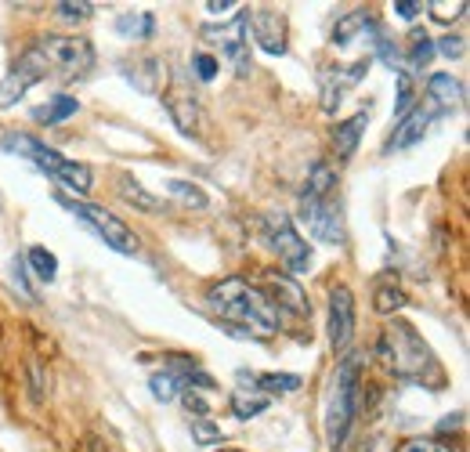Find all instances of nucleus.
I'll list each match as a JSON object with an SVG mask.
<instances>
[{
	"label": "nucleus",
	"mask_w": 470,
	"mask_h": 452,
	"mask_svg": "<svg viewBox=\"0 0 470 452\" xmlns=\"http://www.w3.org/2000/svg\"><path fill=\"white\" fill-rule=\"evenodd\" d=\"M427 12H431V19H438V22H456V19L466 15V0H456V4H449V0H431Z\"/></svg>",
	"instance_id": "nucleus-34"
},
{
	"label": "nucleus",
	"mask_w": 470,
	"mask_h": 452,
	"mask_svg": "<svg viewBox=\"0 0 470 452\" xmlns=\"http://www.w3.org/2000/svg\"><path fill=\"white\" fill-rule=\"evenodd\" d=\"M163 102H167V113H170V120L177 124L181 134H200L203 113H200V102H196L192 90L174 87V90H167V98H163Z\"/></svg>",
	"instance_id": "nucleus-15"
},
{
	"label": "nucleus",
	"mask_w": 470,
	"mask_h": 452,
	"mask_svg": "<svg viewBox=\"0 0 470 452\" xmlns=\"http://www.w3.org/2000/svg\"><path fill=\"white\" fill-rule=\"evenodd\" d=\"M26 260L33 264L37 279H44V283H55V276H58V260H55V253H51V250H44V246H33Z\"/></svg>",
	"instance_id": "nucleus-31"
},
{
	"label": "nucleus",
	"mask_w": 470,
	"mask_h": 452,
	"mask_svg": "<svg viewBox=\"0 0 470 452\" xmlns=\"http://www.w3.org/2000/svg\"><path fill=\"white\" fill-rule=\"evenodd\" d=\"M406 304H409V297H406V290L395 286V283H380V286H376V294H372V311H376V315L395 319V311H402Z\"/></svg>",
	"instance_id": "nucleus-24"
},
{
	"label": "nucleus",
	"mask_w": 470,
	"mask_h": 452,
	"mask_svg": "<svg viewBox=\"0 0 470 452\" xmlns=\"http://www.w3.org/2000/svg\"><path fill=\"white\" fill-rule=\"evenodd\" d=\"M420 8H423V4H416V0H395V12H398L402 19H416Z\"/></svg>",
	"instance_id": "nucleus-42"
},
{
	"label": "nucleus",
	"mask_w": 470,
	"mask_h": 452,
	"mask_svg": "<svg viewBox=\"0 0 470 452\" xmlns=\"http://www.w3.org/2000/svg\"><path fill=\"white\" fill-rule=\"evenodd\" d=\"M192 69H196V76H200L203 83H210V80L218 76V58H210V55L196 51V55H192Z\"/></svg>",
	"instance_id": "nucleus-39"
},
{
	"label": "nucleus",
	"mask_w": 470,
	"mask_h": 452,
	"mask_svg": "<svg viewBox=\"0 0 470 452\" xmlns=\"http://www.w3.org/2000/svg\"><path fill=\"white\" fill-rule=\"evenodd\" d=\"M333 185H337V174L329 163H315L308 181H304V192H301V203H315V200H326L333 196Z\"/></svg>",
	"instance_id": "nucleus-22"
},
{
	"label": "nucleus",
	"mask_w": 470,
	"mask_h": 452,
	"mask_svg": "<svg viewBox=\"0 0 470 452\" xmlns=\"http://www.w3.org/2000/svg\"><path fill=\"white\" fill-rule=\"evenodd\" d=\"M203 8L214 12V15H225V12H232V8H239V0H207Z\"/></svg>",
	"instance_id": "nucleus-43"
},
{
	"label": "nucleus",
	"mask_w": 470,
	"mask_h": 452,
	"mask_svg": "<svg viewBox=\"0 0 470 452\" xmlns=\"http://www.w3.org/2000/svg\"><path fill=\"white\" fill-rule=\"evenodd\" d=\"M76 98H69V95H55L47 106H40L37 113H33V120H40V124H62V120H69V116H76Z\"/></svg>",
	"instance_id": "nucleus-28"
},
{
	"label": "nucleus",
	"mask_w": 470,
	"mask_h": 452,
	"mask_svg": "<svg viewBox=\"0 0 470 452\" xmlns=\"http://www.w3.org/2000/svg\"><path fill=\"white\" fill-rule=\"evenodd\" d=\"M358 370H362V358L344 354V362L337 366V377H333V388L326 395L322 431H326V441L333 448L344 445V438L351 431V420H355V409H358Z\"/></svg>",
	"instance_id": "nucleus-3"
},
{
	"label": "nucleus",
	"mask_w": 470,
	"mask_h": 452,
	"mask_svg": "<svg viewBox=\"0 0 470 452\" xmlns=\"http://www.w3.org/2000/svg\"><path fill=\"white\" fill-rule=\"evenodd\" d=\"M55 15H58L62 22H87V19L94 15V4H90V0H58Z\"/></svg>",
	"instance_id": "nucleus-32"
},
{
	"label": "nucleus",
	"mask_w": 470,
	"mask_h": 452,
	"mask_svg": "<svg viewBox=\"0 0 470 452\" xmlns=\"http://www.w3.org/2000/svg\"><path fill=\"white\" fill-rule=\"evenodd\" d=\"M210 308L225 319V322H243V326H257L261 333H275L278 329V308L271 304V297L261 286H250L246 279H225L207 294Z\"/></svg>",
	"instance_id": "nucleus-1"
},
{
	"label": "nucleus",
	"mask_w": 470,
	"mask_h": 452,
	"mask_svg": "<svg viewBox=\"0 0 470 452\" xmlns=\"http://www.w3.org/2000/svg\"><path fill=\"white\" fill-rule=\"evenodd\" d=\"M431 58H434V40L427 37V33H409V55H406V65L409 69H423V65H431Z\"/></svg>",
	"instance_id": "nucleus-29"
},
{
	"label": "nucleus",
	"mask_w": 470,
	"mask_h": 452,
	"mask_svg": "<svg viewBox=\"0 0 470 452\" xmlns=\"http://www.w3.org/2000/svg\"><path fill=\"white\" fill-rule=\"evenodd\" d=\"M246 12L243 15H235L228 26H203L200 33H203V40H210V44H218L221 51H225V58L232 62V69H235V76H250V69H253V58H250V44H246Z\"/></svg>",
	"instance_id": "nucleus-7"
},
{
	"label": "nucleus",
	"mask_w": 470,
	"mask_h": 452,
	"mask_svg": "<svg viewBox=\"0 0 470 452\" xmlns=\"http://www.w3.org/2000/svg\"><path fill=\"white\" fill-rule=\"evenodd\" d=\"M355 340V294L347 286L329 290V347L344 354Z\"/></svg>",
	"instance_id": "nucleus-10"
},
{
	"label": "nucleus",
	"mask_w": 470,
	"mask_h": 452,
	"mask_svg": "<svg viewBox=\"0 0 470 452\" xmlns=\"http://www.w3.org/2000/svg\"><path fill=\"white\" fill-rule=\"evenodd\" d=\"M167 192L174 196V200H181L188 210H207L210 207V200H207V192L200 189V185H192V181H181V177H170L167 181Z\"/></svg>",
	"instance_id": "nucleus-26"
},
{
	"label": "nucleus",
	"mask_w": 470,
	"mask_h": 452,
	"mask_svg": "<svg viewBox=\"0 0 470 452\" xmlns=\"http://www.w3.org/2000/svg\"><path fill=\"white\" fill-rule=\"evenodd\" d=\"M264 283L271 286V304L275 308H286V311H294V315H312V304H308V297H304V290L290 279V276H278V271H271V276H264Z\"/></svg>",
	"instance_id": "nucleus-16"
},
{
	"label": "nucleus",
	"mask_w": 470,
	"mask_h": 452,
	"mask_svg": "<svg viewBox=\"0 0 470 452\" xmlns=\"http://www.w3.org/2000/svg\"><path fill=\"white\" fill-rule=\"evenodd\" d=\"M268 409V395H246V391H235L232 395V413L239 416V420H253V416H261Z\"/></svg>",
	"instance_id": "nucleus-30"
},
{
	"label": "nucleus",
	"mask_w": 470,
	"mask_h": 452,
	"mask_svg": "<svg viewBox=\"0 0 470 452\" xmlns=\"http://www.w3.org/2000/svg\"><path fill=\"white\" fill-rule=\"evenodd\" d=\"M376 354H380V362L398 380H423V373L434 366L427 340L406 319H391L380 344H376Z\"/></svg>",
	"instance_id": "nucleus-2"
},
{
	"label": "nucleus",
	"mask_w": 470,
	"mask_h": 452,
	"mask_svg": "<svg viewBox=\"0 0 470 452\" xmlns=\"http://www.w3.org/2000/svg\"><path fill=\"white\" fill-rule=\"evenodd\" d=\"M264 228H268V243L271 250L278 253V260L286 264L294 276H301V271H312V246L308 239H301V232L294 228V221L286 214H268L264 217Z\"/></svg>",
	"instance_id": "nucleus-6"
},
{
	"label": "nucleus",
	"mask_w": 470,
	"mask_h": 452,
	"mask_svg": "<svg viewBox=\"0 0 470 452\" xmlns=\"http://www.w3.org/2000/svg\"><path fill=\"white\" fill-rule=\"evenodd\" d=\"M33 47L47 58L51 72H58L62 80H83V76L90 72V65H94V44H90L87 37H58V33H47V37H40Z\"/></svg>",
	"instance_id": "nucleus-4"
},
{
	"label": "nucleus",
	"mask_w": 470,
	"mask_h": 452,
	"mask_svg": "<svg viewBox=\"0 0 470 452\" xmlns=\"http://www.w3.org/2000/svg\"><path fill=\"white\" fill-rule=\"evenodd\" d=\"M177 395H181V402H184V409H188V413H192L196 420H210V405H207V398H203L200 391H192V388H181Z\"/></svg>",
	"instance_id": "nucleus-35"
},
{
	"label": "nucleus",
	"mask_w": 470,
	"mask_h": 452,
	"mask_svg": "<svg viewBox=\"0 0 470 452\" xmlns=\"http://www.w3.org/2000/svg\"><path fill=\"white\" fill-rule=\"evenodd\" d=\"M0 149H4V152H15V156H22V159H30V163H37L44 174H51V170L62 163V156H58L55 149H47V145L37 141L33 134H19V131H12V134L0 138Z\"/></svg>",
	"instance_id": "nucleus-13"
},
{
	"label": "nucleus",
	"mask_w": 470,
	"mask_h": 452,
	"mask_svg": "<svg viewBox=\"0 0 470 452\" xmlns=\"http://www.w3.org/2000/svg\"><path fill=\"white\" fill-rule=\"evenodd\" d=\"M413 106V80L409 72H398V106H395V120H402Z\"/></svg>",
	"instance_id": "nucleus-37"
},
{
	"label": "nucleus",
	"mask_w": 470,
	"mask_h": 452,
	"mask_svg": "<svg viewBox=\"0 0 470 452\" xmlns=\"http://www.w3.org/2000/svg\"><path fill=\"white\" fill-rule=\"evenodd\" d=\"M149 391H152V398H156V402H163V405H167V402H174V398H177L181 384H177L170 373H152V377H149Z\"/></svg>",
	"instance_id": "nucleus-33"
},
{
	"label": "nucleus",
	"mask_w": 470,
	"mask_h": 452,
	"mask_svg": "<svg viewBox=\"0 0 470 452\" xmlns=\"http://www.w3.org/2000/svg\"><path fill=\"white\" fill-rule=\"evenodd\" d=\"M365 69H369L365 62H355L351 69H340V65L337 69H322V76H319L322 80V113H337V106L344 102V90L355 87L365 76Z\"/></svg>",
	"instance_id": "nucleus-14"
},
{
	"label": "nucleus",
	"mask_w": 470,
	"mask_h": 452,
	"mask_svg": "<svg viewBox=\"0 0 470 452\" xmlns=\"http://www.w3.org/2000/svg\"><path fill=\"white\" fill-rule=\"evenodd\" d=\"M116 33L127 37V40H149V37H156V19L149 12H138V15L127 12V15L116 19Z\"/></svg>",
	"instance_id": "nucleus-25"
},
{
	"label": "nucleus",
	"mask_w": 470,
	"mask_h": 452,
	"mask_svg": "<svg viewBox=\"0 0 470 452\" xmlns=\"http://www.w3.org/2000/svg\"><path fill=\"white\" fill-rule=\"evenodd\" d=\"M257 384V391H264V395H294V391H301V377L297 373H257L253 377Z\"/></svg>",
	"instance_id": "nucleus-27"
},
{
	"label": "nucleus",
	"mask_w": 470,
	"mask_h": 452,
	"mask_svg": "<svg viewBox=\"0 0 470 452\" xmlns=\"http://www.w3.org/2000/svg\"><path fill=\"white\" fill-rule=\"evenodd\" d=\"M83 452H109V448H106V441H102V438H94V434H90V438L83 441Z\"/></svg>",
	"instance_id": "nucleus-45"
},
{
	"label": "nucleus",
	"mask_w": 470,
	"mask_h": 452,
	"mask_svg": "<svg viewBox=\"0 0 470 452\" xmlns=\"http://www.w3.org/2000/svg\"><path fill=\"white\" fill-rule=\"evenodd\" d=\"M124 76L141 90V95H156L163 87V76H167V65L159 58H141V62H124Z\"/></svg>",
	"instance_id": "nucleus-17"
},
{
	"label": "nucleus",
	"mask_w": 470,
	"mask_h": 452,
	"mask_svg": "<svg viewBox=\"0 0 470 452\" xmlns=\"http://www.w3.org/2000/svg\"><path fill=\"white\" fill-rule=\"evenodd\" d=\"M246 30H253V40L264 55H286L290 40H286V19H282L278 12H253L246 19Z\"/></svg>",
	"instance_id": "nucleus-11"
},
{
	"label": "nucleus",
	"mask_w": 470,
	"mask_h": 452,
	"mask_svg": "<svg viewBox=\"0 0 470 452\" xmlns=\"http://www.w3.org/2000/svg\"><path fill=\"white\" fill-rule=\"evenodd\" d=\"M51 181H58V185H65L69 192H76V200H83L87 192H90V166L87 163H76V159H62L51 174H47Z\"/></svg>",
	"instance_id": "nucleus-18"
},
{
	"label": "nucleus",
	"mask_w": 470,
	"mask_h": 452,
	"mask_svg": "<svg viewBox=\"0 0 470 452\" xmlns=\"http://www.w3.org/2000/svg\"><path fill=\"white\" fill-rule=\"evenodd\" d=\"M431 120H434V109H423V106L409 109V113H406V116L395 124V134L388 138L384 152H388V156H395V152H402V149H413L416 141H423V134H427Z\"/></svg>",
	"instance_id": "nucleus-12"
},
{
	"label": "nucleus",
	"mask_w": 470,
	"mask_h": 452,
	"mask_svg": "<svg viewBox=\"0 0 470 452\" xmlns=\"http://www.w3.org/2000/svg\"><path fill=\"white\" fill-rule=\"evenodd\" d=\"M365 124H369V113H355L351 120L337 124V131H333V152H337V159H351L355 156Z\"/></svg>",
	"instance_id": "nucleus-19"
},
{
	"label": "nucleus",
	"mask_w": 470,
	"mask_h": 452,
	"mask_svg": "<svg viewBox=\"0 0 470 452\" xmlns=\"http://www.w3.org/2000/svg\"><path fill=\"white\" fill-rule=\"evenodd\" d=\"M30 391H33V402L40 405L44 402V373H40V366H37V362H33V366H30Z\"/></svg>",
	"instance_id": "nucleus-40"
},
{
	"label": "nucleus",
	"mask_w": 470,
	"mask_h": 452,
	"mask_svg": "<svg viewBox=\"0 0 470 452\" xmlns=\"http://www.w3.org/2000/svg\"><path fill=\"white\" fill-rule=\"evenodd\" d=\"M58 203H62L69 214H76L94 235H98L106 246H113L116 253H134V250H138V239L131 235V228H127L116 214H109V210H102V207H94V203H87V200L65 196V192H58Z\"/></svg>",
	"instance_id": "nucleus-5"
},
{
	"label": "nucleus",
	"mask_w": 470,
	"mask_h": 452,
	"mask_svg": "<svg viewBox=\"0 0 470 452\" xmlns=\"http://www.w3.org/2000/svg\"><path fill=\"white\" fill-rule=\"evenodd\" d=\"M427 452H452V445H445V441H431Z\"/></svg>",
	"instance_id": "nucleus-46"
},
{
	"label": "nucleus",
	"mask_w": 470,
	"mask_h": 452,
	"mask_svg": "<svg viewBox=\"0 0 470 452\" xmlns=\"http://www.w3.org/2000/svg\"><path fill=\"white\" fill-rule=\"evenodd\" d=\"M47 72H51V65H47V58H44L37 47L22 51V58L8 69L4 80H0V109H12V106L26 95V90H30L33 83H40Z\"/></svg>",
	"instance_id": "nucleus-8"
},
{
	"label": "nucleus",
	"mask_w": 470,
	"mask_h": 452,
	"mask_svg": "<svg viewBox=\"0 0 470 452\" xmlns=\"http://www.w3.org/2000/svg\"><path fill=\"white\" fill-rule=\"evenodd\" d=\"M116 189H120V196H124L134 210H145V214H159V210H163V203L141 185V181H134L131 174H124V177L116 181Z\"/></svg>",
	"instance_id": "nucleus-23"
},
{
	"label": "nucleus",
	"mask_w": 470,
	"mask_h": 452,
	"mask_svg": "<svg viewBox=\"0 0 470 452\" xmlns=\"http://www.w3.org/2000/svg\"><path fill=\"white\" fill-rule=\"evenodd\" d=\"M431 448V441H423V438H409V441H402L395 452H427Z\"/></svg>",
	"instance_id": "nucleus-44"
},
{
	"label": "nucleus",
	"mask_w": 470,
	"mask_h": 452,
	"mask_svg": "<svg viewBox=\"0 0 470 452\" xmlns=\"http://www.w3.org/2000/svg\"><path fill=\"white\" fill-rule=\"evenodd\" d=\"M22 268H26V264L15 257V286L22 290V297H26V301H33V290H30V283H26V271H22Z\"/></svg>",
	"instance_id": "nucleus-41"
},
{
	"label": "nucleus",
	"mask_w": 470,
	"mask_h": 452,
	"mask_svg": "<svg viewBox=\"0 0 470 452\" xmlns=\"http://www.w3.org/2000/svg\"><path fill=\"white\" fill-rule=\"evenodd\" d=\"M427 95L434 98L438 109H456V106H463V83L449 72H434L427 80Z\"/></svg>",
	"instance_id": "nucleus-20"
},
{
	"label": "nucleus",
	"mask_w": 470,
	"mask_h": 452,
	"mask_svg": "<svg viewBox=\"0 0 470 452\" xmlns=\"http://www.w3.org/2000/svg\"><path fill=\"white\" fill-rule=\"evenodd\" d=\"M301 217L312 232V239L319 243H347V225H344V210H340V200L333 203V196L326 200H315V203H301Z\"/></svg>",
	"instance_id": "nucleus-9"
},
{
	"label": "nucleus",
	"mask_w": 470,
	"mask_h": 452,
	"mask_svg": "<svg viewBox=\"0 0 470 452\" xmlns=\"http://www.w3.org/2000/svg\"><path fill=\"white\" fill-rule=\"evenodd\" d=\"M434 51H441L445 58H463V55H466V37H463V33H449V37L438 40Z\"/></svg>",
	"instance_id": "nucleus-38"
},
{
	"label": "nucleus",
	"mask_w": 470,
	"mask_h": 452,
	"mask_svg": "<svg viewBox=\"0 0 470 452\" xmlns=\"http://www.w3.org/2000/svg\"><path fill=\"white\" fill-rule=\"evenodd\" d=\"M192 438H196L200 445H221V441H225L221 427L210 423V420H192Z\"/></svg>",
	"instance_id": "nucleus-36"
},
{
	"label": "nucleus",
	"mask_w": 470,
	"mask_h": 452,
	"mask_svg": "<svg viewBox=\"0 0 470 452\" xmlns=\"http://www.w3.org/2000/svg\"><path fill=\"white\" fill-rule=\"evenodd\" d=\"M376 26V19H372V12H365V8H358V12H351V15H344V19H337V26H333V44L337 47H347L355 37H365V30H372Z\"/></svg>",
	"instance_id": "nucleus-21"
}]
</instances>
